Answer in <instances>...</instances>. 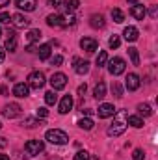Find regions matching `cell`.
<instances>
[{"label":"cell","instance_id":"6da1fadb","mask_svg":"<svg viewBox=\"0 0 158 160\" xmlns=\"http://www.w3.org/2000/svg\"><path fill=\"white\" fill-rule=\"evenodd\" d=\"M126 130V114L121 110V112H116L114 114V123L108 127V136H121L123 132Z\"/></svg>","mask_w":158,"mask_h":160},{"label":"cell","instance_id":"7a4b0ae2","mask_svg":"<svg viewBox=\"0 0 158 160\" xmlns=\"http://www.w3.org/2000/svg\"><path fill=\"white\" fill-rule=\"evenodd\" d=\"M45 138H47L50 143H54V145H65V143L69 142L67 132H63V130H60V128H50V130H47Z\"/></svg>","mask_w":158,"mask_h":160},{"label":"cell","instance_id":"3957f363","mask_svg":"<svg viewBox=\"0 0 158 160\" xmlns=\"http://www.w3.org/2000/svg\"><path fill=\"white\" fill-rule=\"evenodd\" d=\"M24 151H26L28 155L36 157V155H39V153L45 151V143H43L41 140H30V142L24 143Z\"/></svg>","mask_w":158,"mask_h":160},{"label":"cell","instance_id":"277c9868","mask_svg":"<svg viewBox=\"0 0 158 160\" xmlns=\"http://www.w3.org/2000/svg\"><path fill=\"white\" fill-rule=\"evenodd\" d=\"M125 67H126V63H125L123 58H114V60L108 63V71H110V75H114V77L123 75V73H125Z\"/></svg>","mask_w":158,"mask_h":160},{"label":"cell","instance_id":"5b68a950","mask_svg":"<svg viewBox=\"0 0 158 160\" xmlns=\"http://www.w3.org/2000/svg\"><path fill=\"white\" fill-rule=\"evenodd\" d=\"M21 114H22V108H21V104H17V102H9V104L4 106V110H2V116L7 118V119H15V118H19Z\"/></svg>","mask_w":158,"mask_h":160},{"label":"cell","instance_id":"8992f818","mask_svg":"<svg viewBox=\"0 0 158 160\" xmlns=\"http://www.w3.org/2000/svg\"><path fill=\"white\" fill-rule=\"evenodd\" d=\"M28 86L34 88V89L43 88V86H45V75H43L41 71H34V73H30V75H28Z\"/></svg>","mask_w":158,"mask_h":160},{"label":"cell","instance_id":"52a82bcc","mask_svg":"<svg viewBox=\"0 0 158 160\" xmlns=\"http://www.w3.org/2000/svg\"><path fill=\"white\" fill-rule=\"evenodd\" d=\"M50 86H52L54 91L63 89V88L67 86V77H65L63 73H54V75L50 77Z\"/></svg>","mask_w":158,"mask_h":160},{"label":"cell","instance_id":"ba28073f","mask_svg":"<svg viewBox=\"0 0 158 160\" xmlns=\"http://www.w3.org/2000/svg\"><path fill=\"white\" fill-rule=\"evenodd\" d=\"M80 47L86 52H95L99 48V43H97V39H93V38H82L80 39Z\"/></svg>","mask_w":158,"mask_h":160},{"label":"cell","instance_id":"9c48e42d","mask_svg":"<svg viewBox=\"0 0 158 160\" xmlns=\"http://www.w3.org/2000/svg\"><path fill=\"white\" fill-rule=\"evenodd\" d=\"M11 22H13L15 28H26V26H30V19L24 17L22 13H15V15H11Z\"/></svg>","mask_w":158,"mask_h":160},{"label":"cell","instance_id":"30bf717a","mask_svg":"<svg viewBox=\"0 0 158 160\" xmlns=\"http://www.w3.org/2000/svg\"><path fill=\"white\" fill-rule=\"evenodd\" d=\"M58 108H60V110H58L60 114H69V112L73 110V97H71V95H63Z\"/></svg>","mask_w":158,"mask_h":160},{"label":"cell","instance_id":"8fae6325","mask_svg":"<svg viewBox=\"0 0 158 160\" xmlns=\"http://www.w3.org/2000/svg\"><path fill=\"white\" fill-rule=\"evenodd\" d=\"M116 112H117V110L114 108V104H108V102L101 104V106H99V110H97L99 118H102V119H106V118H112V116H114Z\"/></svg>","mask_w":158,"mask_h":160},{"label":"cell","instance_id":"7c38bea8","mask_svg":"<svg viewBox=\"0 0 158 160\" xmlns=\"http://www.w3.org/2000/svg\"><path fill=\"white\" fill-rule=\"evenodd\" d=\"M13 95L19 97V99L28 97V95H30V86H28V84H22V82L15 84V88H13Z\"/></svg>","mask_w":158,"mask_h":160},{"label":"cell","instance_id":"4fadbf2b","mask_svg":"<svg viewBox=\"0 0 158 160\" xmlns=\"http://www.w3.org/2000/svg\"><path fill=\"white\" fill-rule=\"evenodd\" d=\"M140 77L136 75V73H130L128 77H126V82H125V86H126V89L128 91H136L138 88H140Z\"/></svg>","mask_w":158,"mask_h":160},{"label":"cell","instance_id":"5bb4252c","mask_svg":"<svg viewBox=\"0 0 158 160\" xmlns=\"http://www.w3.org/2000/svg\"><path fill=\"white\" fill-rule=\"evenodd\" d=\"M130 15H132L134 19H138V21H143V17L147 15V9H145V6H141V4H134V6L130 8Z\"/></svg>","mask_w":158,"mask_h":160},{"label":"cell","instance_id":"9a60e30c","mask_svg":"<svg viewBox=\"0 0 158 160\" xmlns=\"http://www.w3.org/2000/svg\"><path fill=\"white\" fill-rule=\"evenodd\" d=\"M73 63H75V71H77V75H86V73L89 71V62H86V60L73 58Z\"/></svg>","mask_w":158,"mask_h":160},{"label":"cell","instance_id":"2e32d148","mask_svg":"<svg viewBox=\"0 0 158 160\" xmlns=\"http://www.w3.org/2000/svg\"><path fill=\"white\" fill-rule=\"evenodd\" d=\"M17 8L19 9H24V11H34L36 6H37V0H15Z\"/></svg>","mask_w":158,"mask_h":160},{"label":"cell","instance_id":"e0dca14e","mask_svg":"<svg viewBox=\"0 0 158 160\" xmlns=\"http://www.w3.org/2000/svg\"><path fill=\"white\" fill-rule=\"evenodd\" d=\"M89 24L93 26V28H104V15H101V13H93L91 17H89Z\"/></svg>","mask_w":158,"mask_h":160},{"label":"cell","instance_id":"ac0fdd59","mask_svg":"<svg viewBox=\"0 0 158 160\" xmlns=\"http://www.w3.org/2000/svg\"><path fill=\"white\" fill-rule=\"evenodd\" d=\"M123 36H125V39L126 41H136L138 39V36H140V32H138L136 26H126L125 32H123Z\"/></svg>","mask_w":158,"mask_h":160},{"label":"cell","instance_id":"d6986e66","mask_svg":"<svg viewBox=\"0 0 158 160\" xmlns=\"http://www.w3.org/2000/svg\"><path fill=\"white\" fill-rule=\"evenodd\" d=\"M93 95H95V99H104L106 97V84L104 82H99L95 86V89H93Z\"/></svg>","mask_w":158,"mask_h":160},{"label":"cell","instance_id":"ffe728a7","mask_svg":"<svg viewBox=\"0 0 158 160\" xmlns=\"http://www.w3.org/2000/svg\"><path fill=\"white\" fill-rule=\"evenodd\" d=\"M47 24L52 28H60L62 26V15H48L47 17Z\"/></svg>","mask_w":158,"mask_h":160},{"label":"cell","instance_id":"44dd1931","mask_svg":"<svg viewBox=\"0 0 158 160\" xmlns=\"http://www.w3.org/2000/svg\"><path fill=\"white\" fill-rule=\"evenodd\" d=\"M126 125H132V127L140 128V127H143V119L140 116H126Z\"/></svg>","mask_w":158,"mask_h":160},{"label":"cell","instance_id":"7402d4cb","mask_svg":"<svg viewBox=\"0 0 158 160\" xmlns=\"http://www.w3.org/2000/svg\"><path fill=\"white\" fill-rule=\"evenodd\" d=\"M75 22H77V19H75V15H73V13H69V15H62V28L73 26Z\"/></svg>","mask_w":158,"mask_h":160},{"label":"cell","instance_id":"603a6c76","mask_svg":"<svg viewBox=\"0 0 158 160\" xmlns=\"http://www.w3.org/2000/svg\"><path fill=\"white\" fill-rule=\"evenodd\" d=\"M22 125L26 127V128H34V127H37V125H45L43 123V119H36V118H26V119L22 121Z\"/></svg>","mask_w":158,"mask_h":160},{"label":"cell","instance_id":"cb8c5ba5","mask_svg":"<svg viewBox=\"0 0 158 160\" xmlns=\"http://www.w3.org/2000/svg\"><path fill=\"white\" fill-rule=\"evenodd\" d=\"M63 4V8L71 13V11H75V9H78V6H80V0H63L62 2Z\"/></svg>","mask_w":158,"mask_h":160},{"label":"cell","instance_id":"d4e9b609","mask_svg":"<svg viewBox=\"0 0 158 160\" xmlns=\"http://www.w3.org/2000/svg\"><path fill=\"white\" fill-rule=\"evenodd\" d=\"M45 102H47L48 106H54V104L58 102V95L54 93V89H52V91H47V93H45Z\"/></svg>","mask_w":158,"mask_h":160},{"label":"cell","instance_id":"484cf974","mask_svg":"<svg viewBox=\"0 0 158 160\" xmlns=\"http://www.w3.org/2000/svg\"><path fill=\"white\" fill-rule=\"evenodd\" d=\"M37 54H39V60H48L50 58V45H41Z\"/></svg>","mask_w":158,"mask_h":160},{"label":"cell","instance_id":"4316f807","mask_svg":"<svg viewBox=\"0 0 158 160\" xmlns=\"http://www.w3.org/2000/svg\"><path fill=\"white\" fill-rule=\"evenodd\" d=\"M112 19H114V22L121 24V22L125 21V13H123L119 8H114V9H112Z\"/></svg>","mask_w":158,"mask_h":160},{"label":"cell","instance_id":"83f0119b","mask_svg":"<svg viewBox=\"0 0 158 160\" xmlns=\"http://www.w3.org/2000/svg\"><path fill=\"white\" fill-rule=\"evenodd\" d=\"M78 127L84 128V130H91V128L95 127V123H93V119H89V118H82V119L78 121Z\"/></svg>","mask_w":158,"mask_h":160},{"label":"cell","instance_id":"f1b7e54d","mask_svg":"<svg viewBox=\"0 0 158 160\" xmlns=\"http://www.w3.org/2000/svg\"><path fill=\"white\" fill-rule=\"evenodd\" d=\"M138 112H140V116H145V118L153 116V108L149 104H138Z\"/></svg>","mask_w":158,"mask_h":160},{"label":"cell","instance_id":"f546056e","mask_svg":"<svg viewBox=\"0 0 158 160\" xmlns=\"http://www.w3.org/2000/svg\"><path fill=\"white\" fill-rule=\"evenodd\" d=\"M128 56H130V60H132L134 65H140V54H138V48L130 47V48H128Z\"/></svg>","mask_w":158,"mask_h":160},{"label":"cell","instance_id":"4dcf8cb0","mask_svg":"<svg viewBox=\"0 0 158 160\" xmlns=\"http://www.w3.org/2000/svg\"><path fill=\"white\" fill-rule=\"evenodd\" d=\"M106 63H108V54H106V50H101L99 56H97V65L99 67H104Z\"/></svg>","mask_w":158,"mask_h":160},{"label":"cell","instance_id":"1f68e13d","mask_svg":"<svg viewBox=\"0 0 158 160\" xmlns=\"http://www.w3.org/2000/svg\"><path fill=\"white\" fill-rule=\"evenodd\" d=\"M41 36H43V34H41V30H30L26 38H28V41H30V43H36V41L41 39Z\"/></svg>","mask_w":158,"mask_h":160},{"label":"cell","instance_id":"d6a6232c","mask_svg":"<svg viewBox=\"0 0 158 160\" xmlns=\"http://www.w3.org/2000/svg\"><path fill=\"white\" fill-rule=\"evenodd\" d=\"M6 50H9V52L17 50V38H7L6 39Z\"/></svg>","mask_w":158,"mask_h":160},{"label":"cell","instance_id":"836d02e7","mask_svg":"<svg viewBox=\"0 0 158 160\" xmlns=\"http://www.w3.org/2000/svg\"><path fill=\"white\" fill-rule=\"evenodd\" d=\"M47 116H48V110H47L45 106H39V108L36 110V118H37V119H45Z\"/></svg>","mask_w":158,"mask_h":160},{"label":"cell","instance_id":"e575fe53","mask_svg":"<svg viewBox=\"0 0 158 160\" xmlns=\"http://www.w3.org/2000/svg\"><path fill=\"white\" fill-rule=\"evenodd\" d=\"M119 45H121L119 36H112V38H110V41H108V47H110V48H117Z\"/></svg>","mask_w":158,"mask_h":160},{"label":"cell","instance_id":"d590c367","mask_svg":"<svg viewBox=\"0 0 158 160\" xmlns=\"http://www.w3.org/2000/svg\"><path fill=\"white\" fill-rule=\"evenodd\" d=\"M112 91L116 93V97H123V88H121L119 82H114V84H112Z\"/></svg>","mask_w":158,"mask_h":160},{"label":"cell","instance_id":"8d00e7d4","mask_svg":"<svg viewBox=\"0 0 158 160\" xmlns=\"http://www.w3.org/2000/svg\"><path fill=\"white\" fill-rule=\"evenodd\" d=\"M73 160H89V153H86V151H78Z\"/></svg>","mask_w":158,"mask_h":160},{"label":"cell","instance_id":"74e56055","mask_svg":"<svg viewBox=\"0 0 158 160\" xmlns=\"http://www.w3.org/2000/svg\"><path fill=\"white\" fill-rule=\"evenodd\" d=\"M143 157H145V153L141 149H134V153H132V158L134 160H143Z\"/></svg>","mask_w":158,"mask_h":160},{"label":"cell","instance_id":"f35d334b","mask_svg":"<svg viewBox=\"0 0 158 160\" xmlns=\"http://www.w3.org/2000/svg\"><path fill=\"white\" fill-rule=\"evenodd\" d=\"M0 22L2 24H9L11 22V15L9 13H0Z\"/></svg>","mask_w":158,"mask_h":160},{"label":"cell","instance_id":"ab89813d","mask_svg":"<svg viewBox=\"0 0 158 160\" xmlns=\"http://www.w3.org/2000/svg\"><path fill=\"white\" fill-rule=\"evenodd\" d=\"M50 63L58 67V65H62V63H63V58H62V56H54V58H50Z\"/></svg>","mask_w":158,"mask_h":160},{"label":"cell","instance_id":"60d3db41","mask_svg":"<svg viewBox=\"0 0 158 160\" xmlns=\"http://www.w3.org/2000/svg\"><path fill=\"white\" fill-rule=\"evenodd\" d=\"M62 4V0H48V6H52V8H58Z\"/></svg>","mask_w":158,"mask_h":160},{"label":"cell","instance_id":"b9f144b4","mask_svg":"<svg viewBox=\"0 0 158 160\" xmlns=\"http://www.w3.org/2000/svg\"><path fill=\"white\" fill-rule=\"evenodd\" d=\"M149 13H151V17H153V19H155V17H156V15H158V9H156V6H153V8H151V11H149Z\"/></svg>","mask_w":158,"mask_h":160},{"label":"cell","instance_id":"7bdbcfd3","mask_svg":"<svg viewBox=\"0 0 158 160\" xmlns=\"http://www.w3.org/2000/svg\"><path fill=\"white\" fill-rule=\"evenodd\" d=\"M4 58H6V50H4V47H0V63L4 62Z\"/></svg>","mask_w":158,"mask_h":160},{"label":"cell","instance_id":"ee69618b","mask_svg":"<svg viewBox=\"0 0 158 160\" xmlns=\"http://www.w3.org/2000/svg\"><path fill=\"white\" fill-rule=\"evenodd\" d=\"M84 93H86V84L78 86V95H84Z\"/></svg>","mask_w":158,"mask_h":160},{"label":"cell","instance_id":"f6af8a7d","mask_svg":"<svg viewBox=\"0 0 158 160\" xmlns=\"http://www.w3.org/2000/svg\"><path fill=\"white\" fill-rule=\"evenodd\" d=\"M0 93H2V95H7V86H2V88H0Z\"/></svg>","mask_w":158,"mask_h":160},{"label":"cell","instance_id":"bcb514c9","mask_svg":"<svg viewBox=\"0 0 158 160\" xmlns=\"http://www.w3.org/2000/svg\"><path fill=\"white\" fill-rule=\"evenodd\" d=\"M26 50H28V52H36V47H34V45H28V48H26Z\"/></svg>","mask_w":158,"mask_h":160},{"label":"cell","instance_id":"7dc6e473","mask_svg":"<svg viewBox=\"0 0 158 160\" xmlns=\"http://www.w3.org/2000/svg\"><path fill=\"white\" fill-rule=\"evenodd\" d=\"M9 4V0H0V8H4V6H7Z\"/></svg>","mask_w":158,"mask_h":160},{"label":"cell","instance_id":"c3c4849f","mask_svg":"<svg viewBox=\"0 0 158 160\" xmlns=\"http://www.w3.org/2000/svg\"><path fill=\"white\" fill-rule=\"evenodd\" d=\"M0 160H9V157H7V155H4V153H0Z\"/></svg>","mask_w":158,"mask_h":160},{"label":"cell","instance_id":"681fc988","mask_svg":"<svg viewBox=\"0 0 158 160\" xmlns=\"http://www.w3.org/2000/svg\"><path fill=\"white\" fill-rule=\"evenodd\" d=\"M128 4H138V0H128Z\"/></svg>","mask_w":158,"mask_h":160},{"label":"cell","instance_id":"f907efd6","mask_svg":"<svg viewBox=\"0 0 158 160\" xmlns=\"http://www.w3.org/2000/svg\"><path fill=\"white\" fill-rule=\"evenodd\" d=\"M0 128H2V123H0Z\"/></svg>","mask_w":158,"mask_h":160},{"label":"cell","instance_id":"816d5d0a","mask_svg":"<svg viewBox=\"0 0 158 160\" xmlns=\"http://www.w3.org/2000/svg\"><path fill=\"white\" fill-rule=\"evenodd\" d=\"M0 36H2V30H0Z\"/></svg>","mask_w":158,"mask_h":160},{"label":"cell","instance_id":"f5cc1de1","mask_svg":"<svg viewBox=\"0 0 158 160\" xmlns=\"http://www.w3.org/2000/svg\"><path fill=\"white\" fill-rule=\"evenodd\" d=\"M54 160H60V158H54Z\"/></svg>","mask_w":158,"mask_h":160}]
</instances>
